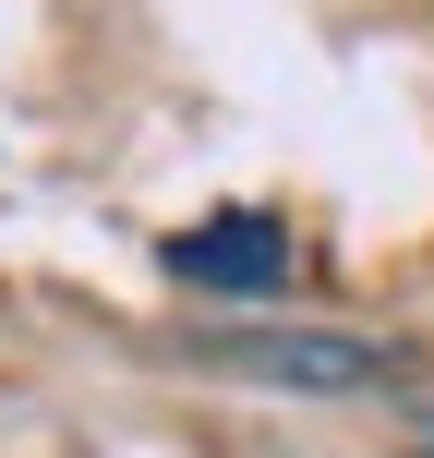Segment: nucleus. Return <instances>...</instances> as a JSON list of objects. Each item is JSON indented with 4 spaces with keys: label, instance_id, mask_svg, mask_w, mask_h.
<instances>
[{
    "label": "nucleus",
    "instance_id": "nucleus-3",
    "mask_svg": "<svg viewBox=\"0 0 434 458\" xmlns=\"http://www.w3.org/2000/svg\"><path fill=\"white\" fill-rule=\"evenodd\" d=\"M422 458H434V422H422Z\"/></svg>",
    "mask_w": 434,
    "mask_h": 458
},
{
    "label": "nucleus",
    "instance_id": "nucleus-2",
    "mask_svg": "<svg viewBox=\"0 0 434 458\" xmlns=\"http://www.w3.org/2000/svg\"><path fill=\"white\" fill-rule=\"evenodd\" d=\"M217 374H266V386H387V350L374 338H253V326H229V338H206Z\"/></svg>",
    "mask_w": 434,
    "mask_h": 458
},
{
    "label": "nucleus",
    "instance_id": "nucleus-1",
    "mask_svg": "<svg viewBox=\"0 0 434 458\" xmlns=\"http://www.w3.org/2000/svg\"><path fill=\"white\" fill-rule=\"evenodd\" d=\"M169 277L182 290H217V301H266V290H290V229L266 206L193 217V229H169Z\"/></svg>",
    "mask_w": 434,
    "mask_h": 458
}]
</instances>
